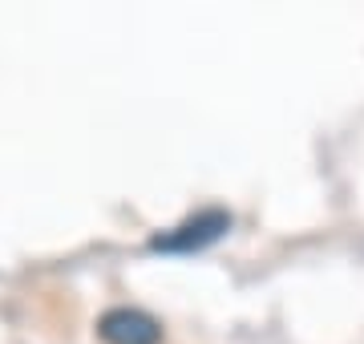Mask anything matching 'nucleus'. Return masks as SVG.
I'll return each instance as SVG.
<instances>
[{"instance_id":"nucleus-1","label":"nucleus","mask_w":364,"mask_h":344,"mask_svg":"<svg viewBox=\"0 0 364 344\" xmlns=\"http://www.w3.org/2000/svg\"><path fill=\"white\" fill-rule=\"evenodd\" d=\"M227 231H231V215L219 211V207H210V211L191 215L186 223H178L174 231H166V235H154L150 247H154V252H203V247H210V243L223 239Z\"/></svg>"},{"instance_id":"nucleus-2","label":"nucleus","mask_w":364,"mask_h":344,"mask_svg":"<svg viewBox=\"0 0 364 344\" xmlns=\"http://www.w3.org/2000/svg\"><path fill=\"white\" fill-rule=\"evenodd\" d=\"M97 336L105 344H162V324L142 308H109L97 320Z\"/></svg>"}]
</instances>
